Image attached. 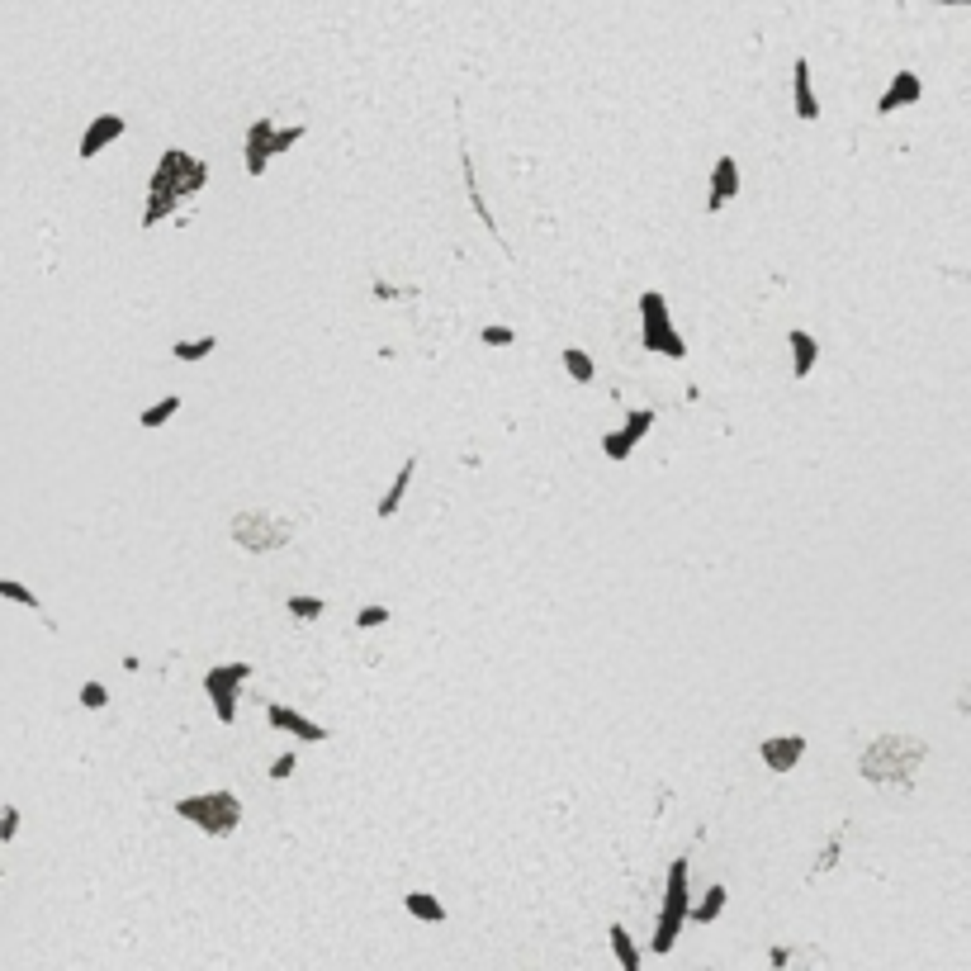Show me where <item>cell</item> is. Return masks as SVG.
Masks as SVG:
<instances>
[{"instance_id":"obj_1","label":"cell","mask_w":971,"mask_h":971,"mask_svg":"<svg viewBox=\"0 0 971 971\" xmlns=\"http://www.w3.org/2000/svg\"><path fill=\"white\" fill-rule=\"evenodd\" d=\"M204 180H209V166L199 162V157L180 152V147H166L157 171H152V185H147L143 228H157L162 218H171L185 199H195L204 190Z\"/></svg>"},{"instance_id":"obj_2","label":"cell","mask_w":971,"mask_h":971,"mask_svg":"<svg viewBox=\"0 0 971 971\" xmlns=\"http://www.w3.org/2000/svg\"><path fill=\"white\" fill-rule=\"evenodd\" d=\"M176 815L185 825H195L199 834H209V839H228L242 825V801L228 787H214V792H199V796H180Z\"/></svg>"},{"instance_id":"obj_3","label":"cell","mask_w":971,"mask_h":971,"mask_svg":"<svg viewBox=\"0 0 971 971\" xmlns=\"http://www.w3.org/2000/svg\"><path fill=\"white\" fill-rule=\"evenodd\" d=\"M687 872H692V863H687V858H673V867H668V886H664V905H659L654 938H649V948H654L659 957H668L673 948H678V934H683V924H687V905H692Z\"/></svg>"},{"instance_id":"obj_4","label":"cell","mask_w":971,"mask_h":971,"mask_svg":"<svg viewBox=\"0 0 971 971\" xmlns=\"http://www.w3.org/2000/svg\"><path fill=\"white\" fill-rule=\"evenodd\" d=\"M640 342H645L649 356H668V360H683L687 356V342L673 313H668V299L659 289H645L640 294Z\"/></svg>"},{"instance_id":"obj_5","label":"cell","mask_w":971,"mask_h":971,"mask_svg":"<svg viewBox=\"0 0 971 971\" xmlns=\"http://www.w3.org/2000/svg\"><path fill=\"white\" fill-rule=\"evenodd\" d=\"M256 668L247 659H237V664H214L204 673V692H209V702L218 711V725H233L237 720V692L252 683Z\"/></svg>"},{"instance_id":"obj_6","label":"cell","mask_w":971,"mask_h":971,"mask_svg":"<svg viewBox=\"0 0 971 971\" xmlns=\"http://www.w3.org/2000/svg\"><path fill=\"white\" fill-rule=\"evenodd\" d=\"M233 536H237V545H247L252 555H270V550L289 545L294 526H289L285 517H266V512H237V517H233Z\"/></svg>"},{"instance_id":"obj_7","label":"cell","mask_w":971,"mask_h":971,"mask_svg":"<svg viewBox=\"0 0 971 971\" xmlns=\"http://www.w3.org/2000/svg\"><path fill=\"white\" fill-rule=\"evenodd\" d=\"M649 427H654V408H630L626 427H621V432H607V436H602V455H607V460H616V465H621V460H630V450L645 441Z\"/></svg>"},{"instance_id":"obj_8","label":"cell","mask_w":971,"mask_h":971,"mask_svg":"<svg viewBox=\"0 0 971 971\" xmlns=\"http://www.w3.org/2000/svg\"><path fill=\"white\" fill-rule=\"evenodd\" d=\"M744 190V180H739V162L735 157H720L711 166V185H706V214H720V209H730Z\"/></svg>"},{"instance_id":"obj_9","label":"cell","mask_w":971,"mask_h":971,"mask_svg":"<svg viewBox=\"0 0 971 971\" xmlns=\"http://www.w3.org/2000/svg\"><path fill=\"white\" fill-rule=\"evenodd\" d=\"M266 720H270V725H275V730H285L289 739H304V744H323V739H327V725H318V720H308L304 711H294V706L270 702V706H266Z\"/></svg>"},{"instance_id":"obj_10","label":"cell","mask_w":971,"mask_h":971,"mask_svg":"<svg viewBox=\"0 0 971 971\" xmlns=\"http://www.w3.org/2000/svg\"><path fill=\"white\" fill-rule=\"evenodd\" d=\"M128 133V119L124 114H100V119H90L86 133H81V162H95L109 143H119Z\"/></svg>"},{"instance_id":"obj_11","label":"cell","mask_w":971,"mask_h":971,"mask_svg":"<svg viewBox=\"0 0 971 971\" xmlns=\"http://www.w3.org/2000/svg\"><path fill=\"white\" fill-rule=\"evenodd\" d=\"M758 754H763V763L773 773H792L796 763H801V754H806V735H768L758 744Z\"/></svg>"},{"instance_id":"obj_12","label":"cell","mask_w":971,"mask_h":971,"mask_svg":"<svg viewBox=\"0 0 971 971\" xmlns=\"http://www.w3.org/2000/svg\"><path fill=\"white\" fill-rule=\"evenodd\" d=\"M919 95H924V81H919V72L900 67V72L891 76V86L882 90V100H877V114H896V109H905V105H919Z\"/></svg>"},{"instance_id":"obj_13","label":"cell","mask_w":971,"mask_h":971,"mask_svg":"<svg viewBox=\"0 0 971 971\" xmlns=\"http://www.w3.org/2000/svg\"><path fill=\"white\" fill-rule=\"evenodd\" d=\"M270 133H275V119H256L247 128V147H242V162H247V176L261 180L270 166Z\"/></svg>"},{"instance_id":"obj_14","label":"cell","mask_w":971,"mask_h":971,"mask_svg":"<svg viewBox=\"0 0 971 971\" xmlns=\"http://www.w3.org/2000/svg\"><path fill=\"white\" fill-rule=\"evenodd\" d=\"M792 100H796V119H801V124H815V119H820V100H815V86H810L806 57H796L792 62Z\"/></svg>"},{"instance_id":"obj_15","label":"cell","mask_w":971,"mask_h":971,"mask_svg":"<svg viewBox=\"0 0 971 971\" xmlns=\"http://www.w3.org/2000/svg\"><path fill=\"white\" fill-rule=\"evenodd\" d=\"M413 474H417V455H408V460H403V469H398L394 479H389L384 498L375 503V517H379V522H389L398 507H403V498H408V484H413Z\"/></svg>"},{"instance_id":"obj_16","label":"cell","mask_w":971,"mask_h":971,"mask_svg":"<svg viewBox=\"0 0 971 971\" xmlns=\"http://www.w3.org/2000/svg\"><path fill=\"white\" fill-rule=\"evenodd\" d=\"M787 346H792V375H796V379H810L815 360H820V342L810 337L806 327H796L792 337H787Z\"/></svg>"},{"instance_id":"obj_17","label":"cell","mask_w":971,"mask_h":971,"mask_svg":"<svg viewBox=\"0 0 971 971\" xmlns=\"http://www.w3.org/2000/svg\"><path fill=\"white\" fill-rule=\"evenodd\" d=\"M607 938H612L616 967H621V971H645V962H640V948H635V938H630L626 924H612V929H607Z\"/></svg>"},{"instance_id":"obj_18","label":"cell","mask_w":971,"mask_h":971,"mask_svg":"<svg viewBox=\"0 0 971 971\" xmlns=\"http://www.w3.org/2000/svg\"><path fill=\"white\" fill-rule=\"evenodd\" d=\"M403 910L413 919H422V924H446V905L432 896V891H408L403 896Z\"/></svg>"},{"instance_id":"obj_19","label":"cell","mask_w":971,"mask_h":971,"mask_svg":"<svg viewBox=\"0 0 971 971\" xmlns=\"http://www.w3.org/2000/svg\"><path fill=\"white\" fill-rule=\"evenodd\" d=\"M725 900H730V891L716 882L702 900H692V905H687V919H692V924H716L720 910H725Z\"/></svg>"},{"instance_id":"obj_20","label":"cell","mask_w":971,"mask_h":971,"mask_svg":"<svg viewBox=\"0 0 971 971\" xmlns=\"http://www.w3.org/2000/svg\"><path fill=\"white\" fill-rule=\"evenodd\" d=\"M218 351V337L214 332H199V337H180L176 346H171V356L185 360V365H199V360H209Z\"/></svg>"},{"instance_id":"obj_21","label":"cell","mask_w":971,"mask_h":971,"mask_svg":"<svg viewBox=\"0 0 971 971\" xmlns=\"http://www.w3.org/2000/svg\"><path fill=\"white\" fill-rule=\"evenodd\" d=\"M176 413H180V394H162L157 403H152V408H143V413H138V427H143V432H162V427Z\"/></svg>"},{"instance_id":"obj_22","label":"cell","mask_w":971,"mask_h":971,"mask_svg":"<svg viewBox=\"0 0 971 971\" xmlns=\"http://www.w3.org/2000/svg\"><path fill=\"white\" fill-rule=\"evenodd\" d=\"M559 360H564V370H569V379H574V384H593V379H597V365H593V356H588V351L569 346V351H564Z\"/></svg>"},{"instance_id":"obj_23","label":"cell","mask_w":971,"mask_h":971,"mask_svg":"<svg viewBox=\"0 0 971 971\" xmlns=\"http://www.w3.org/2000/svg\"><path fill=\"white\" fill-rule=\"evenodd\" d=\"M285 607H289V616H294V621H304V626H313V621H323V616H327L323 597H289Z\"/></svg>"},{"instance_id":"obj_24","label":"cell","mask_w":971,"mask_h":971,"mask_svg":"<svg viewBox=\"0 0 971 971\" xmlns=\"http://www.w3.org/2000/svg\"><path fill=\"white\" fill-rule=\"evenodd\" d=\"M0 597H5V602H15V607H29V612L43 607L34 588H29V583H19V578H0Z\"/></svg>"},{"instance_id":"obj_25","label":"cell","mask_w":971,"mask_h":971,"mask_svg":"<svg viewBox=\"0 0 971 971\" xmlns=\"http://www.w3.org/2000/svg\"><path fill=\"white\" fill-rule=\"evenodd\" d=\"M76 702H81V711H105V706H109V687L100 683V678H86L81 692H76Z\"/></svg>"},{"instance_id":"obj_26","label":"cell","mask_w":971,"mask_h":971,"mask_svg":"<svg viewBox=\"0 0 971 971\" xmlns=\"http://www.w3.org/2000/svg\"><path fill=\"white\" fill-rule=\"evenodd\" d=\"M304 133H308L304 124L275 128V133H270V157H285V152H289V147H294V143H299V138H304Z\"/></svg>"},{"instance_id":"obj_27","label":"cell","mask_w":971,"mask_h":971,"mask_svg":"<svg viewBox=\"0 0 971 971\" xmlns=\"http://www.w3.org/2000/svg\"><path fill=\"white\" fill-rule=\"evenodd\" d=\"M389 616H394L389 607H360V612H356V626L360 630H379V626H389Z\"/></svg>"},{"instance_id":"obj_28","label":"cell","mask_w":971,"mask_h":971,"mask_svg":"<svg viewBox=\"0 0 971 971\" xmlns=\"http://www.w3.org/2000/svg\"><path fill=\"white\" fill-rule=\"evenodd\" d=\"M294 768H299V754H294V749H285V754L270 763L266 777H270V782H285V777H294Z\"/></svg>"},{"instance_id":"obj_29","label":"cell","mask_w":971,"mask_h":971,"mask_svg":"<svg viewBox=\"0 0 971 971\" xmlns=\"http://www.w3.org/2000/svg\"><path fill=\"white\" fill-rule=\"evenodd\" d=\"M479 342H484V346H512V342H517V332L503 327V323H488L484 332H479Z\"/></svg>"},{"instance_id":"obj_30","label":"cell","mask_w":971,"mask_h":971,"mask_svg":"<svg viewBox=\"0 0 971 971\" xmlns=\"http://www.w3.org/2000/svg\"><path fill=\"white\" fill-rule=\"evenodd\" d=\"M19 834V806H0V844H10Z\"/></svg>"},{"instance_id":"obj_31","label":"cell","mask_w":971,"mask_h":971,"mask_svg":"<svg viewBox=\"0 0 971 971\" xmlns=\"http://www.w3.org/2000/svg\"><path fill=\"white\" fill-rule=\"evenodd\" d=\"M934 5H971V0H934Z\"/></svg>"},{"instance_id":"obj_32","label":"cell","mask_w":971,"mask_h":971,"mask_svg":"<svg viewBox=\"0 0 971 971\" xmlns=\"http://www.w3.org/2000/svg\"><path fill=\"white\" fill-rule=\"evenodd\" d=\"M522 971H536V967H522Z\"/></svg>"}]
</instances>
